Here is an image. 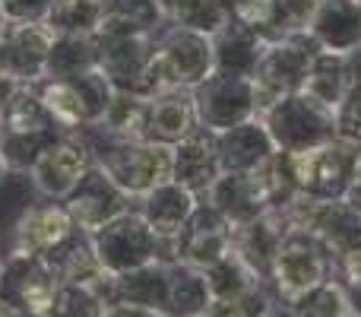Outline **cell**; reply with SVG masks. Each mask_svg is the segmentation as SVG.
Masks as SVG:
<instances>
[{"label": "cell", "instance_id": "cell-1", "mask_svg": "<svg viewBox=\"0 0 361 317\" xmlns=\"http://www.w3.org/2000/svg\"><path fill=\"white\" fill-rule=\"evenodd\" d=\"M99 140L89 131H73L82 137V143L92 152V162L105 168V174L127 193V197H146L156 191L159 184L171 181V162L175 152L165 143H152V140H118L105 133L99 124H89Z\"/></svg>", "mask_w": 361, "mask_h": 317}, {"label": "cell", "instance_id": "cell-2", "mask_svg": "<svg viewBox=\"0 0 361 317\" xmlns=\"http://www.w3.org/2000/svg\"><path fill=\"white\" fill-rule=\"evenodd\" d=\"M63 133L70 131H63L54 121V114L38 99L35 86H19L0 112V156L10 165V172L29 174L35 159Z\"/></svg>", "mask_w": 361, "mask_h": 317}, {"label": "cell", "instance_id": "cell-3", "mask_svg": "<svg viewBox=\"0 0 361 317\" xmlns=\"http://www.w3.org/2000/svg\"><path fill=\"white\" fill-rule=\"evenodd\" d=\"M35 92L63 131L99 124L114 99V86L102 70H86L76 76H42Z\"/></svg>", "mask_w": 361, "mask_h": 317}, {"label": "cell", "instance_id": "cell-4", "mask_svg": "<svg viewBox=\"0 0 361 317\" xmlns=\"http://www.w3.org/2000/svg\"><path fill=\"white\" fill-rule=\"evenodd\" d=\"M89 238H92L99 263L111 276L130 273V270L146 267L152 261H162V248H169L149 229V222L140 213H130V210L121 213L111 222H105L102 229H95Z\"/></svg>", "mask_w": 361, "mask_h": 317}, {"label": "cell", "instance_id": "cell-5", "mask_svg": "<svg viewBox=\"0 0 361 317\" xmlns=\"http://www.w3.org/2000/svg\"><path fill=\"white\" fill-rule=\"evenodd\" d=\"M61 286L48 257L10 254L0 257V301L16 314H48Z\"/></svg>", "mask_w": 361, "mask_h": 317}, {"label": "cell", "instance_id": "cell-6", "mask_svg": "<svg viewBox=\"0 0 361 317\" xmlns=\"http://www.w3.org/2000/svg\"><path fill=\"white\" fill-rule=\"evenodd\" d=\"M76 235V222L67 213L63 200L38 197L19 210V216L10 225V254H35L51 257L61 244H67Z\"/></svg>", "mask_w": 361, "mask_h": 317}, {"label": "cell", "instance_id": "cell-7", "mask_svg": "<svg viewBox=\"0 0 361 317\" xmlns=\"http://www.w3.org/2000/svg\"><path fill=\"white\" fill-rule=\"evenodd\" d=\"M212 48L206 42V32L178 25L171 35L156 44V83L159 92L165 89H187L197 86L209 76Z\"/></svg>", "mask_w": 361, "mask_h": 317}, {"label": "cell", "instance_id": "cell-8", "mask_svg": "<svg viewBox=\"0 0 361 317\" xmlns=\"http://www.w3.org/2000/svg\"><path fill=\"white\" fill-rule=\"evenodd\" d=\"M92 152L82 143L80 133H63L57 143H51L35 165L29 168V181L38 197L48 200H67V193L82 181V174L92 168Z\"/></svg>", "mask_w": 361, "mask_h": 317}, {"label": "cell", "instance_id": "cell-9", "mask_svg": "<svg viewBox=\"0 0 361 317\" xmlns=\"http://www.w3.org/2000/svg\"><path fill=\"white\" fill-rule=\"evenodd\" d=\"M54 32L44 23H13L0 29V70L19 86H35L48 73V54Z\"/></svg>", "mask_w": 361, "mask_h": 317}, {"label": "cell", "instance_id": "cell-10", "mask_svg": "<svg viewBox=\"0 0 361 317\" xmlns=\"http://www.w3.org/2000/svg\"><path fill=\"white\" fill-rule=\"evenodd\" d=\"M130 200L133 197H127V193L108 178L105 168L92 165L86 174H82L80 184L67 193L63 206H67V213L73 216L76 229L92 235L95 229H102L105 222H111V219H118L121 213L130 210Z\"/></svg>", "mask_w": 361, "mask_h": 317}, {"label": "cell", "instance_id": "cell-11", "mask_svg": "<svg viewBox=\"0 0 361 317\" xmlns=\"http://www.w3.org/2000/svg\"><path fill=\"white\" fill-rule=\"evenodd\" d=\"M231 251V235L216 210H193L184 229L171 238V257L187 267L206 270Z\"/></svg>", "mask_w": 361, "mask_h": 317}, {"label": "cell", "instance_id": "cell-12", "mask_svg": "<svg viewBox=\"0 0 361 317\" xmlns=\"http://www.w3.org/2000/svg\"><path fill=\"white\" fill-rule=\"evenodd\" d=\"M140 200H143L140 216L149 222V229L156 232L169 248H171V238L184 229V222L190 219V213L197 210L193 193L187 191V187H180L178 181H165V184H159L156 191H149Z\"/></svg>", "mask_w": 361, "mask_h": 317}, {"label": "cell", "instance_id": "cell-13", "mask_svg": "<svg viewBox=\"0 0 361 317\" xmlns=\"http://www.w3.org/2000/svg\"><path fill=\"white\" fill-rule=\"evenodd\" d=\"M197 124V102L193 95L180 92V89H165V92L149 99V137L152 143L178 146L187 140Z\"/></svg>", "mask_w": 361, "mask_h": 317}, {"label": "cell", "instance_id": "cell-14", "mask_svg": "<svg viewBox=\"0 0 361 317\" xmlns=\"http://www.w3.org/2000/svg\"><path fill=\"white\" fill-rule=\"evenodd\" d=\"M171 152H175V162H171V181H178V184L187 187L190 193L216 184L219 156L203 137L190 133V137L180 140L178 146H171Z\"/></svg>", "mask_w": 361, "mask_h": 317}, {"label": "cell", "instance_id": "cell-15", "mask_svg": "<svg viewBox=\"0 0 361 317\" xmlns=\"http://www.w3.org/2000/svg\"><path fill=\"white\" fill-rule=\"evenodd\" d=\"M99 127L118 140H146L149 137V99L114 89V99L105 118L99 121Z\"/></svg>", "mask_w": 361, "mask_h": 317}, {"label": "cell", "instance_id": "cell-16", "mask_svg": "<svg viewBox=\"0 0 361 317\" xmlns=\"http://www.w3.org/2000/svg\"><path fill=\"white\" fill-rule=\"evenodd\" d=\"M99 35H54L44 76H76L99 70Z\"/></svg>", "mask_w": 361, "mask_h": 317}, {"label": "cell", "instance_id": "cell-17", "mask_svg": "<svg viewBox=\"0 0 361 317\" xmlns=\"http://www.w3.org/2000/svg\"><path fill=\"white\" fill-rule=\"evenodd\" d=\"M162 19L156 0H102L99 32H152Z\"/></svg>", "mask_w": 361, "mask_h": 317}, {"label": "cell", "instance_id": "cell-18", "mask_svg": "<svg viewBox=\"0 0 361 317\" xmlns=\"http://www.w3.org/2000/svg\"><path fill=\"white\" fill-rule=\"evenodd\" d=\"M273 263H276V276H279V289H286L288 295L307 292V289H314L320 282V276H324L320 257L305 248H295V244L286 251L279 248Z\"/></svg>", "mask_w": 361, "mask_h": 317}, {"label": "cell", "instance_id": "cell-19", "mask_svg": "<svg viewBox=\"0 0 361 317\" xmlns=\"http://www.w3.org/2000/svg\"><path fill=\"white\" fill-rule=\"evenodd\" d=\"M44 25L54 35H95L102 25V0H54Z\"/></svg>", "mask_w": 361, "mask_h": 317}, {"label": "cell", "instance_id": "cell-20", "mask_svg": "<svg viewBox=\"0 0 361 317\" xmlns=\"http://www.w3.org/2000/svg\"><path fill=\"white\" fill-rule=\"evenodd\" d=\"M108 301L95 289L61 282L54 292V301L48 308V317H105Z\"/></svg>", "mask_w": 361, "mask_h": 317}, {"label": "cell", "instance_id": "cell-21", "mask_svg": "<svg viewBox=\"0 0 361 317\" xmlns=\"http://www.w3.org/2000/svg\"><path fill=\"white\" fill-rule=\"evenodd\" d=\"M0 6L13 23H44L54 0H0Z\"/></svg>", "mask_w": 361, "mask_h": 317}, {"label": "cell", "instance_id": "cell-22", "mask_svg": "<svg viewBox=\"0 0 361 317\" xmlns=\"http://www.w3.org/2000/svg\"><path fill=\"white\" fill-rule=\"evenodd\" d=\"M231 6L238 10V16L247 19V23H257V19L267 16L269 0H231Z\"/></svg>", "mask_w": 361, "mask_h": 317}, {"label": "cell", "instance_id": "cell-23", "mask_svg": "<svg viewBox=\"0 0 361 317\" xmlns=\"http://www.w3.org/2000/svg\"><path fill=\"white\" fill-rule=\"evenodd\" d=\"M105 317H165L156 308H143V305H127V301H118V305H108Z\"/></svg>", "mask_w": 361, "mask_h": 317}, {"label": "cell", "instance_id": "cell-24", "mask_svg": "<svg viewBox=\"0 0 361 317\" xmlns=\"http://www.w3.org/2000/svg\"><path fill=\"white\" fill-rule=\"evenodd\" d=\"M159 10H162V16H184L187 10H190L193 4H200V0H156Z\"/></svg>", "mask_w": 361, "mask_h": 317}, {"label": "cell", "instance_id": "cell-25", "mask_svg": "<svg viewBox=\"0 0 361 317\" xmlns=\"http://www.w3.org/2000/svg\"><path fill=\"white\" fill-rule=\"evenodd\" d=\"M16 89H19V83H16V80H10V76H6L4 70H0V112L6 108V102L13 99V92H16Z\"/></svg>", "mask_w": 361, "mask_h": 317}, {"label": "cell", "instance_id": "cell-26", "mask_svg": "<svg viewBox=\"0 0 361 317\" xmlns=\"http://www.w3.org/2000/svg\"><path fill=\"white\" fill-rule=\"evenodd\" d=\"M349 273H352V280L361 282V251H352V257H349Z\"/></svg>", "mask_w": 361, "mask_h": 317}, {"label": "cell", "instance_id": "cell-27", "mask_svg": "<svg viewBox=\"0 0 361 317\" xmlns=\"http://www.w3.org/2000/svg\"><path fill=\"white\" fill-rule=\"evenodd\" d=\"M10 165H6V162H4V156H0V187H4L6 184V181H10Z\"/></svg>", "mask_w": 361, "mask_h": 317}, {"label": "cell", "instance_id": "cell-28", "mask_svg": "<svg viewBox=\"0 0 361 317\" xmlns=\"http://www.w3.org/2000/svg\"><path fill=\"white\" fill-rule=\"evenodd\" d=\"M0 317H16V311H13V308H6L4 301H0Z\"/></svg>", "mask_w": 361, "mask_h": 317}, {"label": "cell", "instance_id": "cell-29", "mask_svg": "<svg viewBox=\"0 0 361 317\" xmlns=\"http://www.w3.org/2000/svg\"><path fill=\"white\" fill-rule=\"evenodd\" d=\"M6 25V13H4V6H0V29Z\"/></svg>", "mask_w": 361, "mask_h": 317}, {"label": "cell", "instance_id": "cell-30", "mask_svg": "<svg viewBox=\"0 0 361 317\" xmlns=\"http://www.w3.org/2000/svg\"><path fill=\"white\" fill-rule=\"evenodd\" d=\"M16 317H48V314H16Z\"/></svg>", "mask_w": 361, "mask_h": 317}, {"label": "cell", "instance_id": "cell-31", "mask_svg": "<svg viewBox=\"0 0 361 317\" xmlns=\"http://www.w3.org/2000/svg\"><path fill=\"white\" fill-rule=\"evenodd\" d=\"M200 317H203V314H200Z\"/></svg>", "mask_w": 361, "mask_h": 317}]
</instances>
